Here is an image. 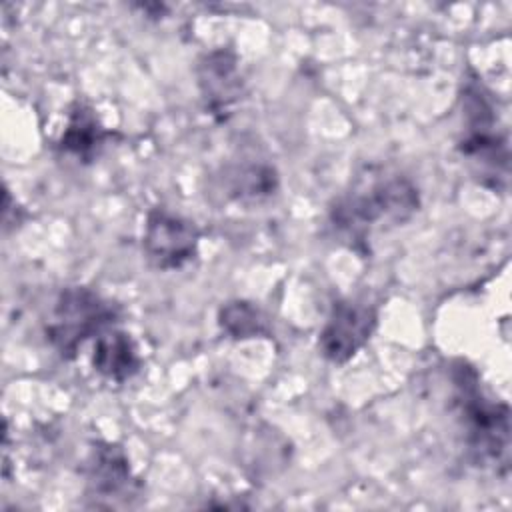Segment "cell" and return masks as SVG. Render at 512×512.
Listing matches in <instances>:
<instances>
[{
  "mask_svg": "<svg viewBox=\"0 0 512 512\" xmlns=\"http://www.w3.org/2000/svg\"><path fill=\"white\" fill-rule=\"evenodd\" d=\"M200 232L196 224L166 208H152L146 216L142 248L158 270H178L198 254Z\"/></svg>",
  "mask_w": 512,
  "mask_h": 512,
  "instance_id": "4",
  "label": "cell"
},
{
  "mask_svg": "<svg viewBox=\"0 0 512 512\" xmlns=\"http://www.w3.org/2000/svg\"><path fill=\"white\" fill-rule=\"evenodd\" d=\"M196 72L206 110L216 120H226L244 94L236 54L226 48L212 50L198 60Z\"/></svg>",
  "mask_w": 512,
  "mask_h": 512,
  "instance_id": "6",
  "label": "cell"
},
{
  "mask_svg": "<svg viewBox=\"0 0 512 512\" xmlns=\"http://www.w3.org/2000/svg\"><path fill=\"white\" fill-rule=\"evenodd\" d=\"M420 208L416 186L400 174H368L330 208V222L350 244H366L372 230L398 226Z\"/></svg>",
  "mask_w": 512,
  "mask_h": 512,
  "instance_id": "1",
  "label": "cell"
},
{
  "mask_svg": "<svg viewBox=\"0 0 512 512\" xmlns=\"http://www.w3.org/2000/svg\"><path fill=\"white\" fill-rule=\"evenodd\" d=\"M228 196L236 202H260L278 188L276 172L262 164H242L226 172Z\"/></svg>",
  "mask_w": 512,
  "mask_h": 512,
  "instance_id": "10",
  "label": "cell"
},
{
  "mask_svg": "<svg viewBox=\"0 0 512 512\" xmlns=\"http://www.w3.org/2000/svg\"><path fill=\"white\" fill-rule=\"evenodd\" d=\"M376 322L378 314L368 304L352 300L334 302L330 316L320 330V354L332 364L348 362L370 340Z\"/></svg>",
  "mask_w": 512,
  "mask_h": 512,
  "instance_id": "5",
  "label": "cell"
},
{
  "mask_svg": "<svg viewBox=\"0 0 512 512\" xmlns=\"http://www.w3.org/2000/svg\"><path fill=\"white\" fill-rule=\"evenodd\" d=\"M116 316V308L94 290L70 286L56 300L46 338L64 360H72L88 338L110 330Z\"/></svg>",
  "mask_w": 512,
  "mask_h": 512,
  "instance_id": "2",
  "label": "cell"
},
{
  "mask_svg": "<svg viewBox=\"0 0 512 512\" xmlns=\"http://www.w3.org/2000/svg\"><path fill=\"white\" fill-rule=\"evenodd\" d=\"M92 368L106 380L126 382L140 370V356L130 334L106 330L96 336L92 352Z\"/></svg>",
  "mask_w": 512,
  "mask_h": 512,
  "instance_id": "8",
  "label": "cell"
},
{
  "mask_svg": "<svg viewBox=\"0 0 512 512\" xmlns=\"http://www.w3.org/2000/svg\"><path fill=\"white\" fill-rule=\"evenodd\" d=\"M106 132L98 122L94 110L82 102H76L68 116V126L60 136V150L76 156L82 162H90L102 148Z\"/></svg>",
  "mask_w": 512,
  "mask_h": 512,
  "instance_id": "9",
  "label": "cell"
},
{
  "mask_svg": "<svg viewBox=\"0 0 512 512\" xmlns=\"http://www.w3.org/2000/svg\"><path fill=\"white\" fill-rule=\"evenodd\" d=\"M220 328L232 338H252L266 332V320L260 310L248 302H228L218 316Z\"/></svg>",
  "mask_w": 512,
  "mask_h": 512,
  "instance_id": "11",
  "label": "cell"
},
{
  "mask_svg": "<svg viewBox=\"0 0 512 512\" xmlns=\"http://www.w3.org/2000/svg\"><path fill=\"white\" fill-rule=\"evenodd\" d=\"M458 404L466 426V442L478 462H508V406L494 404L482 396L476 374L470 368H458L456 374Z\"/></svg>",
  "mask_w": 512,
  "mask_h": 512,
  "instance_id": "3",
  "label": "cell"
},
{
  "mask_svg": "<svg viewBox=\"0 0 512 512\" xmlns=\"http://www.w3.org/2000/svg\"><path fill=\"white\" fill-rule=\"evenodd\" d=\"M86 476L94 498H122L134 482L124 452L114 444H96L92 448Z\"/></svg>",
  "mask_w": 512,
  "mask_h": 512,
  "instance_id": "7",
  "label": "cell"
}]
</instances>
